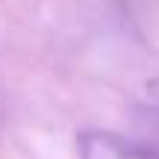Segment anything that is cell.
Segmentation results:
<instances>
[{"instance_id": "cell-1", "label": "cell", "mask_w": 159, "mask_h": 159, "mask_svg": "<svg viewBox=\"0 0 159 159\" xmlns=\"http://www.w3.org/2000/svg\"><path fill=\"white\" fill-rule=\"evenodd\" d=\"M77 144L83 159H159V150L121 139L115 133H83Z\"/></svg>"}, {"instance_id": "cell-2", "label": "cell", "mask_w": 159, "mask_h": 159, "mask_svg": "<svg viewBox=\"0 0 159 159\" xmlns=\"http://www.w3.org/2000/svg\"><path fill=\"white\" fill-rule=\"evenodd\" d=\"M148 100H150L153 109H159V80H153V83L148 85Z\"/></svg>"}]
</instances>
